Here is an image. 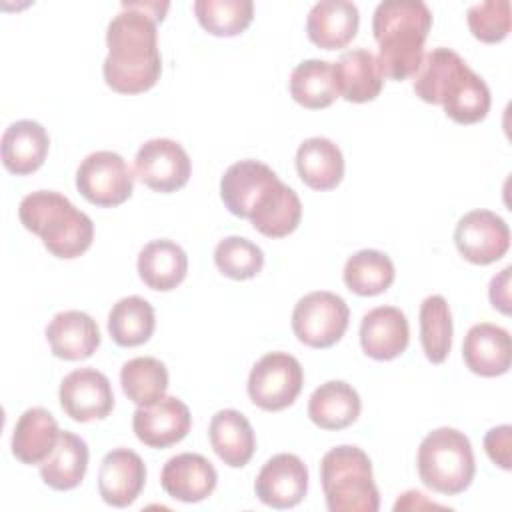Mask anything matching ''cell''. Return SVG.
Instances as JSON below:
<instances>
[{
    "label": "cell",
    "instance_id": "cell-30",
    "mask_svg": "<svg viewBox=\"0 0 512 512\" xmlns=\"http://www.w3.org/2000/svg\"><path fill=\"white\" fill-rule=\"evenodd\" d=\"M88 468V446L74 432L60 430L52 454L40 464V476L52 490L76 488Z\"/></svg>",
    "mask_w": 512,
    "mask_h": 512
},
{
    "label": "cell",
    "instance_id": "cell-8",
    "mask_svg": "<svg viewBox=\"0 0 512 512\" xmlns=\"http://www.w3.org/2000/svg\"><path fill=\"white\" fill-rule=\"evenodd\" d=\"M302 384L304 370L292 354L268 352L250 370L248 396L258 408L278 412L294 404Z\"/></svg>",
    "mask_w": 512,
    "mask_h": 512
},
{
    "label": "cell",
    "instance_id": "cell-35",
    "mask_svg": "<svg viewBox=\"0 0 512 512\" xmlns=\"http://www.w3.org/2000/svg\"><path fill=\"white\" fill-rule=\"evenodd\" d=\"M420 344L432 364H442L452 348V314L440 294L424 298L420 304Z\"/></svg>",
    "mask_w": 512,
    "mask_h": 512
},
{
    "label": "cell",
    "instance_id": "cell-17",
    "mask_svg": "<svg viewBox=\"0 0 512 512\" xmlns=\"http://www.w3.org/2000/svg\"><path fill=\"white\" fill-rule=\"evenodd\" d=\"M410 342L406 314L396 306H376L362 316L360 344L374 360L398 358Z\"/></svg>",
    "mask_w": 512,
    "mask_h": 512
},
{
    "label": "cell",
    "instance_id": "cell-41",
    "mask_svg": "<svg viewBox=\"0 0 512 512\" xmlns=\"http://www.w3.org/2000/svg\"><path fill=\"white\" fill-rule=\"evenodd\" d=\"M420 508V506H428V508H442L440 504H434V502H428V500H424V494H420V492H416V490H408V492H404L400 498H398V502L394 504V510H402V508Z\"/></svg>",
    "mask_w": 512,
    "mask_h": 512
},
{
    "label": "cell",
    "instance_id": "cell-18",
    "mask_svg": "<svg viewBox=\"0 0 512 512\" xmlns=\"http://www.w3.org/2000/svg\"><path fill=\"white\" fill-rule=\"evenodd\" d=\"M218 482L216 468L208 458L194 452H182L172 456L162 472L160 484L164 492L180 502H200L208 498Z\"/></svg>",
    "mask_w": 512,
    "mask_h": 512
},
{
    "label": "cell",
    "instance_id": "cell-14",
    "mask_svg": "<svg viewBox=\"0 0 512 512\" xmlns=\"http://www.w3.org/2000/svg\"><path fill=\"white\" fill-rule=\"evenodd\" d=\"M192 426L188 406L176 396H162L150 406H138L132 416L136 438L150 448H168L186 438Z\"/></svg>",
    "mask_w": 512,
    "mask_h": 512
},
{
    "label": "cell",
    "instance_id": "cell-9",
    "mask_svg": "<svg viewBox=\"0 0 512 512\" xmlns=\"http://www.w3.org/2000/svg\"><path fill=\"white\" fill-rule=\"evenodd\" d=\"M76 188L90 204L112 208L132 196L134 176L118 152L98 150L80 162L76 170Z\"/></svg>",
    "mask_w": 512,
    "mask_h": 512
},
{
    "label": "cell",
    "instance_id": "cell-24",
    "mask_svg": "<svg viewBox=\"0 0 512 512\" xmlns=\"http://www.w3.org/2000/svg\"><path fill=\"white\" fill-rule=\"evenodd\" d=\"M210 446L230 468L246 466L256 450V436L248 418L232 408L218 410L208 426Z\"/></svg>",
    "mask_w": 512,
    "mask_h": 512
},
{
    "label": "cell",
    "instance_id": "cell-37",
    "mask_svg": "<svg viewBox=\"0 0 512 512\" xmlns=\"http://www.w3.org/2000/svg\"><path fill=\"white\" fill-rule=\"evenodd\" d=\"M214 264L232 280H248L262 270L264 254L248 238L226 236L214 248Z\"/></svg>",
    "mask_w": 512,
    "mask_h": 512
},
{
    "label": "cell",
    "instance_id": "cell-21",
    "mask_svg": "<svg viewBox=\"0 0 512 512\" xmlns=\"http://www.w3.org/2000/svg\"><path fill=\"white\" fill-rule=\"evenodd\" d=\"M358 24L360 14L354 2L322 0L308 12L306 34L318 48L338 50L352 42L358 32Z\"/></svg>",
    "mask_w": 512,
    "mask_h": 512
},
{
    "label": "cell",
    "instance_id": "cell-38",
    "mask_svg": "<svg viewBox=\"0 0 512 512\" xmlns=\"http://www.w3.org/2000/svg\"><path fill=\"white\" fill-rule=\"evenodd\" d=\"M468 28L472 36L486 44L502 42L510 32V2L484 0L468 8Z\"/></svg>",
    "mask_w": 512,
    "mask_h": 512
},
{
    "label": "cell",
    "instance_id": "cell-7",
    "mask_svg": "<svg viewBox=\"0 0 512 512\" xmlns=\"http://www.w3.org/2000/svg\"><path fill=\"white\" fill-rule=\"evenodd\" d=\"M350 310L334 292L316 290L302 296L292 312L296 338L310 348H330L346 332Z\"/></svg>",
    "mask_w": 512,
    "mask_h": 512
},
{
    "label": "cell",
    "instance_id": "cell-40",
    "mask_svg": "<svg viewBox=\"0 0 512 512\" xmlns=\"http://www.w3.org/2000/svg\"><path fill=\"white\" fill-rule=\"evenodd\" d=\"M510 272H512V266H506L498 276L492 278L490 290H488L492 306L502 314H510Z\"/></svg>",
    "mask_w": 512,
    "mask_h": 512
},
{
    "label": "cell",
    "instance_id": "cell-12",
    "mask_svg": "<svg viewBox=\"0 0 512 512\" xmlns=\"http://www.w3.org/2000/svg\"><path fill=\"white\" fill-rule=\"evenodd\" d=\"M60 406L76 422L106 418L114 408V392L106 374L96 368H78L60 382Z\"/></svg>",
    "mask_w": 512,
    "mask_h": 512
},
{
    "label": "cell",
    "instance_id": "cell-15",
    "mask_svg": "<svg viewBox=\"0 0 512 512\" xmlns=\"http://www.w3.org/2000/svg\"><path fill=\"white\" fill-rule=\"evenodd\" d=\"M146 484V464L130 448L110 450L98 472V492L108 506L126 508L142 492Z\"/></svg>",
    "mask_w": 512,
    "mask_h": 512
},
{
    "label": "cell",
    "instance_id": "cell-4",
    "mask_svg": "<svg viewBox=\"0 0 512 512\" xmlns=\"http://www.w3.org/2000/svg\"><path fill=\"white\" fill-rule=\"evenodd\" d=\"M18 218L26 230L40 236L46 250L56 258H76L94 240V224L66 196L54 190H36L22 198Z\"/></svg>",
    "mask_w": 512,
    "mask_h": 512
},
{
    "label": "cell",
    "instance_id": "cell-29",
    "mask_svg": "<svg viewBox=\"0 0 512 512\" xmlns=\"http://www.w3.org/2000/svg\"><path fill=\"white\" fill-rule=\"evenodd\" d=\"M360 396L344 380L320 384L308 400V416L322 430H342L360 416Z\"/></svg>",
    "mask_w": 512,
    "mask_h": 512
},
{
    "label": "cell",
    "instance_id": "cell-26",
    "mask_svg": "<svg viewBox=\"0 0 512 512\" xmlns=\"http://www.w3.org/2000/svg\"><path fill=\"white\" fill-rule=\"evenodd\" d=\"M296 170L300 180L312 190H332L344 176L342 150L328 138H308L296 150Z\"/></svg>",
    "mask_w": 512,
    "mask_h": 512
},
{
    "label": "cell",
    "instance_id": "cell-25",
    "mask_svg": "<svg viewBox=\"0 0 512 512\" xmlns=\"http://www.w3.org/2000/svg\"><path fill=\"white\" fill-rule=\"evenodd\" d=\"M338 96L348 102H370L382 90L376 56L366 48H352L332 64Z\"/></svg>",
    "mask_w": 512,
    "mask_h": 512
},
{
    "label": "cell",
    "instance_id": "cell-1",
    "mask_svg": "<svg viewBox=\"0 0 512 512\" xmlns=\"http://www.w3.org/2000/svg\"><path fill=\"white\" fill-rule=\"evenodd\" d=\"M168 2H122L120 12L106 30L108 56L102 72L106 84L118 94L150 90L162 72L158 50V22L164 20Z\"/></svg>",
    "mask_w": 512,
    "mask_h": 512
},
{
    "label": "cell",
    "instance_id": "cell-34",
    "mask_svg": "<svg viewBox=\"0 0 512 512\" xmlns=\"http://www.w3.org/2000/svg\"><path fill=\"white\" fill-rule=\"evenodd\" d=\"M120 384L128 400L138 406H150L166 396L168 370L158 358L138 356L122 366Z\"/></svg>",
    "mask_w": 512,
    "mask_h": 512
},
{
    "label": "cell",
    "instance_id": "cell-32",
    "mask_svg": "<svg viewBox=\"0 0 512 512\" xmlns=\"http://www.w3.org/2000/svg\"><path fill=\"white\" fill-rule=\"evenodd\" d=\"M290 94L308 110L328 108L338 98L332 62L316 58L300 62L290 74Z\"/></svg>",
    "mask_w": 512,
    "mask_h": 512
},
{
    "label": "cell",
    "instance_id": "cell-2",
    "mask_svg": "<svg viewBox=\"0 0 512 512\" xmlns=\"http://www.w3.org/2000/svg\"><path fill=\"white\" fill-rule=\"evenodd\" d=\"M414 92L428 104H440L456 124H476L490 110L488 84L450 48H434L414 76Z\"/></svg>",
    "mask_w": 512,
    "mask_h": 512
},
{
    "label": "cell",
    "instance_id": "cell-31",
    "mask_svg": "<svg viewBox=\"0 0 512 512\" xmlns=\"http://www.w3.org/2000/svg\"><path fill=\"white\" fill-rule=\"evenodd\" d=\"M154 326V308L142 296L120 298L108 314V332L112 340L124 348H134L148 342Z\"/></svg>",
    "mask_w": 512,
    "mask_h": 512
},
{
    "label": "cell",
    "instance_id": "cell-13",
    "mask_svg": "<svg viewBox=\"0 0 512 512\" xmlns=\"http://www.w3.org/2000/svg\"><path fill=\"white\" fill-rule=\"evenodd\" d=\"M254 492L270 508L284 510L300 504L308 492V468L296 454H276L260 468Z\"/></svg>",
    "mask_w": 512,
    "mask_h": 512
},
{
    "label": "cell",
    "instance_id": "cell-16",
    "mask_svg": "<svg viewBox=\"0 0 512 512\" xmlns=\"http://www.w3.org/2000/svg\"><path fill=\"white\" fill-rule=\"evenodd\" d=\"M462 358L470 372L494 378L510 370L512 340L502 326L480 322L474 324L462 342Z\"/></svg>",
    "mask_w": 512,
    "mask_h": 512
},
{
    "label": "cell",
    "instance_id": "cell-11",
    "mask_svg": "<svg viewBox=\"0 0 512 512\" xmlns=\"http://www.w3.org/2000/svg\"><path fill=\"white\" fill-rule=\"evenodd\" d=\"M454 242L464 260L486 266L508 252L510 230L496 212L472 210L458 220L454 228Z\"/></svg>",
    "mask_w": 512,
    "mask_h": 512
},
{
    "label": "cell",
    "instance_id": "cell-33",
    "mask_svg": "<svg viewBox=\"0 0 512 512\" xmlns=\"http://www.w3.org/2000/svg\"><path fill=\"white\" fill-rule=\"evenodd\" d=\"M394 264L388 254L372 248L354 252L344 266V284L358 296H378L394 282Z\"/></svg>",
    "mask_w": 512,
    "mask_h": 512
},
{
    "label": "cell",
    "instance_id": "cell-23",
    "mask_svg": "<svg viewBox=\"0 0 512 512\" xmlns=\"http://www.w3.org/2000/svg\"><path fill=\"white\" fill-rule=\"evenodd\" d=\"M50 138L42 124L34 120H18L2 134V164L16 176L36 172L48 154Z\"/></svg>",
    "mask_w": 512,
    "mask_h": 512
},
{
    "label": "cell",
    "instance_id": "cell-20",
    "mask_svg": "<svg viewBox=\"0 0 512 512\" xmlns=\"http://www.w3.org/2000/svg\"><path fill=\"white\" fill-rule=\"evenodd\" d=\"M276 172L258 160H240L226 168L220 180V198L238 218H250L262 192L276 180Z\"/></svg>",
    "mask_w": 512,
    "mask_h": 512
},
{
    "label": "cell",
    "instance_id": "cell-5",
    "mask_svg": "<svg viewBox=\"0 0 512 512\" xmlns=\"http://www.w3.org/2000/svg\"><path fill=\"white\" fill-rule=\"evenodd\" d=\"M320 480L330 512H376L380 494L368 454L350 444L336 446L322 456Z\"/></svg>",
    "mask_w": 512,
    "mask_h": 512
},
{
    "label": "cell",
    "instance_id": "cell-22",
    "mask_svg": "<svg viewBox=\"0 0 512 512\" xmlns=\"http://www.w3.org/2000/svg\"><path fill=\"white\" fill-rule=\"evenodd\" d=\"M300 218L302 202L298 194L276 178L266 192H262L248 220L260 234L268 238H284L298 228Z\"/></svg>",
    "mask_w": 512,
    "mask_h": 512
},
{
    "label": "cell",
    "instance_id": "cell-39",
    "mask_svg": "<svg viewBox=\"0 0 512 512\" xmlns=\"http://www.w3.org/2000/svg\"><path fill=\"white\" fill-rule=\"evenodd\" d=\"M484 450L488 458L502 470L512 468V426L502 424L490 428L484 436Z\"/></svg>",
    "mask_w": 512,
    "mask_h": 512
},
{
    "label": "cell",
    "instance_id": "cell-27",
    "mask_svg": "<svg viewBox=\"0 0 512 512\" xmlns=\"http://www.w3.org/2000/svg\"><path fill=\"white\" fill-rule=\"evenodd\" d=\"M60 436L56 418L46 408H28L12 432V454L22 464H42Z\"/></svg>",
    "mask_w": 512,
    "mask_h": 512
},
{
    "label": "cell",
    "instance_id": "cell-6",
    "mask_svg": "<svg viewBox=\"0 0 512 512\" xmlns=\"http://www.w3.org/2000/svg\"><path fill=\"white\" fill-rule=\"evenodd\" d=\"M416 464L422 484L432 492L446 496L464 492L472 484L476 472L468 436L450 426L436 428L424 436Z\"/></svg>",
    "mask_w": 512,
    "mask_h": 512
},
{
    "label": "cell",
    "instance_id": "cell-10",
    "mask_svg": "<svg viewBox=\"0 0 512 512\" xmlns=\"http://www.w3.org/2000/svg\"><path fill=\"white\" fill-rule=\"evenodd\" d=\"M136 178L150 190L170 194L186 186L192 162L188 152L170 138H152L144 142L134 158Z\"/></svg>",
    "mask_w": 512,
    "mask_h": 512
},
{
    "label": "cell",
    "instance_id": "cell-3",
    "mask_svg": "<svg viewBox=\"0 0 512 512\" xmlns=\"http://www.w3.org/2000/svg\"><path fill=\"white\" fill-rule=\"evenodd\" d=\"M432 28V12L422 0H386L374 10L372 32L380 50L376 64L382 78L416 76L424 60V42Z\"/></svg>",
    "mask_w": 512,
    "mask_h": 512
},
{
    "label": "cell",
    "instance_id": "cell-28",
    "mask_svg": "<svg viewBox=\"0 0 512 512\" xmlns=\"http://www.w3.org/2000/svg\"><path fill=\"white\" fill-rule=\"evenodd\" d=\"M188 272V256L176 242L168 238L148 242L138 254L140 280L160 292L174 290Z\"/></svg>",
    "mask_w": 512,
    "mask_h": 512
},
{
    "label": "cell",
    "instance_id": "cell-19",
    "mask_svg": "<svg viewBox=\"0 0 512 512\" xmlns=\"http://www.w3.org/2000/svg\"><path fill=\"white\" fill-rule=\"evenodd\" d=\"M46 340L56 358L70 362L86 360L100 346V328L90 314L64 310L46 326Z\"/></svg>",
    "mask_w": 512,
    "mask_h": 512
},
{
    "label": "cell",
    "instance_id": "cell-36",
    "mask_svg": "<svg viewBox=\"0 0 512 512\" xmlns=\"http://www.w3.org/2000/svg\"><path fill=\"white\" fill-rule=\"evenodd\" d=\"M192 8L208 34L224 38L242 34L254 18L250 0H196Z\"/></svg>",
    "mask_w": 512,
    "mask_h": 512
}]
</instances>
